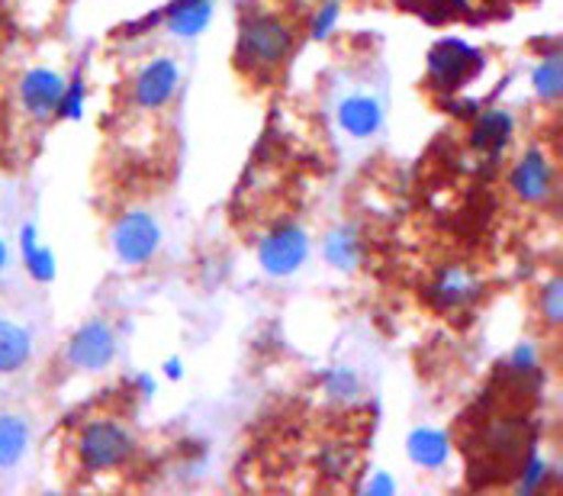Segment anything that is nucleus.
Masks as SVG:
<instances>
[{
    "mask_svg": "<svg viewBox=\"0 0 563 496\" xmlns=\"http://www.w3.org/2000/svg\"><path fill=\"white\" fill-rule=\"evenodd\" d=\"M294 26L267 10H255L242 16L239 43H235V65L245 78L267 85L290 58L294 52Z\"/></svg>",
    "mask_w": 563,
    "mask_h": 496,
    "instance_id": "obj_1",
    "label": "nucleus"
},
{
    "mask_svg": "<svg viewBox=\"0 0 563 496\" xmlns=\"http://www.w3.org/2000/svg\"><path fill=\"white\" fill-rule=\"evenodd\" d=\"M135 451V439L120 426V422H90L81 439H78V454L90 474L97 471H113L123 467Z\"/></svg>",
    "mask_w": 563,
    "mask_h": 496,
    "instance_id": "obj_2",
    "label": "nucleus"
},
{
    "mask_svg": "<svg viewBox=\"0 0 563 496\" xmlns=\"http://www.w3.org/2000/svg\"><path fill=\"white\" fill-rule=\"evenodd\" d=\"M483 68V55L461 40H444L429 55V81L438 90H457L467 81H474Z\"/></svg>",
    "mask_w": 563,
    "mask_h": 496,
    "instance_id": "obj_3",
    "label": "nucleus"
},
{
    "mask_svg": "<svg viewBox=\"0 0 563 496\" xmlns=\"http://www.w3.org/2000/svg\"><path fill=\"white\" fill-rule=\"evenodd\" d=\"M65 90H68V85L62 75H55L48 68H33L20 81V103L33 123H48L62 113Z\"/></svg>",
    "mask_w": 563,
    "mask_h": 496,
    "instance_id": "obj_4",
    "label": "nucleus"
},
{
    "mask_svg": "<svg viewBox=\"0 0 563 496\" xmlns=\"http://www.w3.org/2000/svg\"><path fill=\"white\" fill-rule=\"evenodd\" d=\"M306 252H309V242H306L303 229L300 225H280V229L267 232L264 242H261V268L274 274V277L294 274L303 265Z\"/></svg>",
    "mask_w": 563,
    "mask_h": 496,
    "instance_id": "obj_5",
    "label": "nucleus"
},
{
    "mask_svg": "<svg viewBox=\"0 0 563 496\" xmlns=\"http://www.w3.org/2000/svg\"><path fill=\"white\" fill-rule=\"evenodd\" d=\"M162 242V229L148 213H126L113 229V249L126 265H142L155 255Z\"/></svg>",
    "mask_w": 563,
    "mask_h": 496,
    "instance_id": "obj_6",
    "label": "nucleus"
},
{
    "mask_svg": "<svg viewBox=\"0 0 563 496\" xmlns=\"http://www.w3.org/2000/svg\"><path fill=\"white\" fill-rule=\"evenodd\" d=\"M180 71L172 58H155L135 75V103L142 110H165L177 93Z\"/></svg>",
    "mask_w": 563,
    "mask_h": 496,
    "instance_id": "obj_7",
    "label": "nucleus"
},
{
    "mask_svg": "<svg viewBox=\"0 0 563 496\" xmlns=\"http://www.w3.org/2000/svg\"><path fill=\"white\" fill-rule=\"evenodd\" d=\"M117 355V335L103 322H87L68 345V361L81 371H100Z\"/></svg>",
    "mask_w": 563,
    "mask_h": 496,
    "instance_id": "obj_8",
    "label": "nucleus"
},
{
    "mask_svg": "<svg viewBox=\"0 0 563 496\" xmlns=\"http://www.w3.org/2000/svg\"><path fill=\"white\" fill-rule=\"evenodd\" d=\"M512 184H516L521 200L544 203L554 194V165H551V158L544 152H538V148L528 152L519 162V168H516Z\"/></svg>",
    "mask_w": 563,
    "mask_h": 496,
    "instance_id": "obj_9",
    "label": "nucleus"
},
{
    "mask_svg": "<svg viewBox=\"0 0 563 496\" xmlns=\"http://www.w3.org/2000/svg\"><path fill=\"white\" fill-rule=\"evenodd\" d=\"M339 123L345 126L347 133L364 139V135H374L384 126V110L374 97H347L345 103L339 107Z\"/></svg>",
    "mask_w": 563,
    "mask_h": 496,
    "instance_id": "obj_10",
    "label": "nucleus"
},
{
    "mask_svg": "<svg viewBox=\"0 0 563 496\" xmlns=\"http://www.w3.org/2000/svg\"><path fill=\"white\" fill-rule=\"evenodd\" d=\"M33 355V342L30 332L10 319H0V374H13L20 371Z\"/></svg>",
    "mask_w": 563,
    "mask_h": 496,
    "instance_id": "obj_11",
    "label": "nucleus"
},
{
    "mask_svg": "<svg viewBox=\"0 0 563 496\" xmlns=\"http://www.w3.org/2000/svg\"><path fill=\"white\" fill-rule=\"evenodd\" d=\"M509 135H512V117L503 113V110H489V113H483L477 120L471 142L483 155H499L503 145L509 142Z\"/></svg>",
    "mask_w": 563,
    "mask_h": 496,
    "instance_id": "obj_12",
    "label": "nucleus"
},
{
    "mask_svg": "<svg viewBox=\"0 0 563 496\" xmlns=\"http://www.w3.org/2000/svg\"><path fill=\"white\" fill-rule=\"evenodd\" d=\"M479 294V284L474 280V274L461 268H451L448 274H441L438 287H434V297H438V307L444 310H457V307H467L474 304V297Z\"/></svg>",
    "mask_w": 563,
    "mask_h": 496,
    "instance_id": "obj_13",
    "label": "nucleus"
},
{
    "mask_svg": "<svg viewBox=\"0 0 563 496\" xmlns=\"http://www.w3.org/2000/svg\"><path fill=\"white\" fill-rule=\"evenodd\" d=\"M213 16V0H177L168 13V26L177 36H197Z\"/></svg>",
    "mask_w": 563,
    "mask_h": 496,
    "instance_id": "obj_14",
    "label": "nucleus"
},
{
    "mask_svg": "<svg viewBox=\"0 0 563 496\" xmlns=\"http://www.w3.org/2000/svg\"><path fill=\"white\" fill-rule=\"evenodd\" d=\"M30 442V426L20 416H0V467H13Z\"/></svg>",
    "mask_w": 563,
    "mask_h": 496,
    "instance_id": "obj_15",
    "label": "nucleus"
},
{
    "mask_svg": "<svg viewBox=\"0 0 563 496\" xmlns=\"http://www.w3.org/2000/svg\"><path fill=\"white\" fill-rule=\"evenodd\" d=\"M409 454L416 464L422 467H438L448 461V436L434 432V429H419L412 439H409Z\"/></svg>",
    "mask_w": 563,
    "mask_h": 496,
    "instance_id": "obj_16",
    "label": "nucleus"
},
{
    "mask_svg": "<svg viewBox=\"0 0 563 496\" xmlns=\"http://www.w3.org/2000/svg\"><path fill=\"white\" fill-rule=\"evenodd\" d=\"M357 255H361V245L351 232H335L329 242H325V258L335 265V268H354L357 265Z\"/></svg>",
    "mask_w": 563,
    "mask_h": 496,
    "instance_id": "obj_17",
    "label": "nucleus"
},
{
    "mask_svg": "<svg viewBox=\"0 0 563 496\" xmlns=\"http://www.w3.org/2000/svg\"><path fill=\"white\" fill-rule=\"evenodd\" d=\"M561 85H563V71H561V58L558 55H551L544 65H538V71H534V90H538V97L541 100H558L561 97Z\"/></svg>",
    "mask_w": 563,
    "mask_h": 496,
    "instance_id": "obj_18",
    "label": "nucleus"
},
{
    "mask_svg": "<svg viewBox=\"0 0 563 496\" xmlns=\"http://www.w3.org/2000/svg\"><path fill=\"white\" fill-rule=\"evenodd\" d=\"M23 249H26V268L33 271L40 280H48L55 274V265H52V252L48 249H36L30 229H26V239H23Z\"/></svg>",
    "mask_w": 563,
    "mask_h": 496,
    "instance_id": "obj_19",
    "label": "nucleus"
},
{
    "mask_svg": "<svg viewBox=\"0 0 563 496\" xmlns=\"http://www.w3.org/2000/svg\"><path fill=\"white\" fill-rule=\"evenodd\" d=\"M541 307H544V313H548V319H551L554 326H561V280H551V287H548L544 297H541Z\"/></svg>",
    "mask_w": 563,
    "mask_h": 496,
    "instance_id": "obj_20",
    "label": "nucleus"
},
{
    "mask_svg": "<svg viewBox=\"0 0 563 496\" xmlns=\"http://www.w3.org/2000/svg\"><path fill=\"white\" fill-rule=\"evenodd\" d=\"M3 265H7V245L0 242V268H3Z\"/></svg>",
    "mask_w": 563,
    "mask_h": 496,
    "instance_id": "obj_21",
    "label": "nucleus"
},
{
    "mask_svg": "<svg viewBox=\"0 0 563 496\" xmlns=\"http://www.w3.org/2000/svg\"><path fill=\"white\" fill-rule=\"evenodd\" d=\"M0 10H3V0H0Z\"/></svg>",
    "mask_w": 563,
    "mask_h": 496,
    "instance_id": "obj_22",
    "label": "nucleus"
}]
</instances>
